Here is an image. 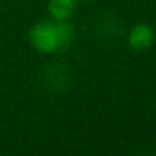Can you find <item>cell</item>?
Returning <instances> with one entry per match:
<instances>
[{
    "label": "cell",
    "instance_id": "obj_1",
    "mask_svg": "<svg viewBox=\"0 0 156 156\" xmlns=\"http://www.w3.org/2000/svg\"><path fill=\"white\" fill-rule=\"evenodd\" d=\"M76 29L69 20L37 22L29 32L30 45L39 54H61L72 45Z\"/></svg>",
    "mask_w": 156,
    "mask_h": 156
},
{
    "label": "cell",
    "instance_id": "obj_2",
    "mask_svg": "<svg viewBox=\"0 0 156 156\" xmlns=\"http://www.w3.org/2000/svg\"><path fill=\"white\" fill-rule=\"evenodd\" d=\"M39 81L44 91L49 94H64L72 86V71L62 61H51L41 69Z\"/></svg>",
    "mask_w": 156,
    "mask_h": 156
},
{
    "label": "cell",
    "instance_id": "obj_3",
    "mask_svg": "<svg viewBox=\"0 0 156 156\" xmlns=\"http://www.w3.org/2000/svg\"><path fill=\"white\" fill-rule=\"evenodd\" d=\"M94 34L101 41H114L122 34V22L112 12H104L94 20Z\"/></svg>",
    "mask_w": 156,
    "mask_h": 156
},
{
    "label": "cell",
    "instance_id": "obj_4",
    "mask_svg": "<svg viewBox=\"0 0 156 156\" xmlns=\"http://www.w3.org/2000/svg\"><path fill=\"white\" fill-rule=\"evenodd\" d=\"M154 42V30L149 24L139 22L129 30L128 34V45L136 52L148 51Z\"/></svg>",
    "mask_w": 156,
    "mask_h": 156
},
{
    "label": "cell",
    "instance_id": "obj_5",
    "mask_svg": "<svg viewBox=\"0 0 156 156\" xmlns=\"http://www.w3.org/2000/svg\"><path fill=\"white\" fill-rule=\"evenodd\" d=\"M77 0H49L47 10L54 20H69L77 7Z\"/></svg>",
    "mask_w": 156,
    "mask_h": 156
},
{
    "label": "cell",
    "instance_id": "obj_6",
    "mask_svg": "<svg viewBox=\"0 0 156 156\" xmlns=\"http://www.w3.org/2000/svg\"><path fill=\"white\" fill-rule=\"evenodd\" d=\"M77 2H81V0H77Z\"/></svg>",
    "mask_w": 156,
    "mask_h": 156
}]
</instances>
